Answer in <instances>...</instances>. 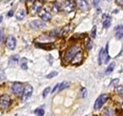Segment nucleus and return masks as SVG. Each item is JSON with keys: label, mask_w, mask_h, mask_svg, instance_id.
<instances>
[{"label": "nucleus", "mask_w": 123, "mask_h": 116, "mask_svg": "<svg viewBox=\"0 0 123 116\" xmlns=\"http://www.w3.org/2000/svg\"><path fill=\"white\" fill-rule=\"evenodd\" d=\"M96 35H97V27L94 26L92 29V32H91V37L92 38H96Z\"/></svg>", "instance_id": "obj_31"}, {"label": "nucleus", "mask_w": 123, "mask_h": 116, "mask_svg": "<svg viewBox=\"0 0 123 116\" xmlns=\"http://www.w3.org/2000/svg\"><path fill=\"white\" fill-rule=\"evenodd\" d=\"M119 82V80L118 79H114L112 82H111V86H114V85H116V84H117Z\"/></svg>", "instance_id": "obj_35"}, {"label": "nucleus", "mask_w": 123, "mask_h": 116, "mask_svg": "<svg viewBox=\"0 0 123 116\" xmlns=\"http://www.w3.org/2000/svg\"><path fill=\"white\" fill-rule=\"evenodd\" d=\"M61 31H62V36H65V35L70 31V26H69V25L65 26L63 29H62Z\"/></svg>", "instance_id": "obj_20"}, {"label": "nucleus", "mask_w": 123, "mask_h": 116, "mask_svg": "<svg viewBox=\"0 0 123 116\" xmlns=\"http://www.w3.org/2000/svg\"><path fill=\"white\" fill-rule=\"evenodd\" d=\"M34 113L37 116H43L45 114V110L42 108H39V109H37L34 110Z\"/></svg>", "instance_id": "obj_21"}, {"label": "nucleus", "mask_w": 123, "mask_h": 116, "mask_svg": "<svg viewBox=\"0 0 123 116\" xmlns=\"http://www.w3.org/2000/svg\"><path fill=\"white\" fill-rule=\"evenodd\" d=\"M115 66H116V63L115 62H112L109 66H108V68L106 69V71H105V73L106 74H109V73H111L113 71H114V69H115Z\"/></svg>", "instance_id": "obj_19"}, {"label": "nucleus", "mask_w": 123, "mask_h": 116, "mask_svg": "<svg viewBox=\"0 0 123 116\" xmlns=\"http://www.w3.org/2000/svg\"><path fill=\"white\" fill-rule=\"evenodd\" d=\"M59 87H60V84H57V85H56L55 87H53V89H52V91H51V92H52V93H54V92H56V91H57V90L59 89Z\"/></svg>", "instance_id": "obj_34"}, {"label": "nucleus", "mask_w": 123, "mask_h": 116, "mask_svg": "<svg viewBox=\"0 0 123 116\" xmlns=\"http://www.w3.org/2000/svg\"><path fill=\"white\" fill-rule=\"evenodd\" d=\"M122 7H123V6H122Z\"/></svg>", "instance_id": "obj_42"}, {"label": "nucleus", "mask_w": 123, "mask_h": 116, "mask_svg": "<svg viewBox=\"0 0 123 116\" xmlns=\"http://www.w3.org/2000/svg\"><path fill=\"white\" fill-rule=\"evenodd\" d=\"M61 8L65 13H71L75 9V2L73 0H65Z\"/></svg>", "instance_id": "obj_5"}, {"label": "nucleus", "mask_w": 123, "mask_h": 116, "mask_svg": "<svg viewBox=\"0 0 123 116\" xmlns=\"http://www.w3.org/2000/svg\"><path fill=\"white\" fill-rule=\"evenodd\" d=\"M108 1H111V0H108Z\"/></svg>", "instance_id": "obj_41"}, {"label": "nucleus", "mask_w": 123, "mask_h": 116, "mask_svg": "<svg viewBox=\"0 0 123 116\" xmlns=\"http://www.w3.org/2000/svg\"><path fill=\"white\" fill-rule=\"evenodd\" d=\"M122 109H123V104H122Z\"/></svg>", "instance_id": "obj_40"}, {"label": "nucleus", "mask_w": 123, "mask_h": 116, "mask_svg": "<svg viewBox=\"0 0 123 116\" xmlns=\"http://www.w3.org/2000/svg\"><path fill=\"white\" fill-rule=\"evenodd\" d=\"M86 95H87V89H86L85 87H82V88L80 89V97H81V98H85Z\"/></svg>", "instance_id": "obj_26"}, {"label": "nucleus", "mask_w": 123, "mask_h": 116, "mask_svg": "<svg viewBox=\"0 0 123 116\" xmlns=\"http://www.w3.org/2000/svg\"><path fill=\"white\" fill-rule=\"evenodd\" d=\"M111 21H112V17L109 14H103L102 15V26L103 28L107 29L111 25Z\"/></svg>", "instance_id": "obj_13"}, {"label": "nucleus", "mask_w": 123, "mask_h": 116, "mask_svg": "<svg viewBox=\"0 0 123 116\" xmlns=\"http://www.w3.org/2000/svg\"><path fill=\"white\" fill-rule=\"evenodd\" d=\"M25 16H26V11L23 10V9L19 10V11L17 12V14H16V18H17V20H19V21L23 20V19L25 18Z\"/></svg>", "instance_id": "obj_15"}, {"label": "nucleus", "mask_w": 123, "mask_h": 116, "mask_svg": "<svg viewBox=\"0 0 123 116\" xmlns=\"http://www.w3.org/2000/svg\"><path fill=\"white\" fill-rule=\"evenodd\" d=\"M92 48H93L92 41H91L89 38H87V39H86V50H87V51H91Z\"/></svg>", "instance_id": "obj_23"}, {"label": "nucleus", "mask_w": 123, "mask_h": 116, "mask_svg": "<svg viewBox=\"0 0 123 116\" xmlns=\"http://www.w3.org/2000/svg\"><path fill=\"white\" fill-rule=\"evenodd\" d=\"M79 51H80V49L79 46H71L65 52L63 55V61L65 62H70L73 58L75 57V55L77 54Z\"/></svg>", "instance_id": "obj_1"}, {"label": "nucleus", "mask_w": 123, "mask_h": 116, "mask_svg": "<svg viewBox=\"0 0 123 116\" xmlns=\"http://www.w3.org/2000/svg\"><path fill=\"white\" fill-rule=\"evenodd\" d=\"M103 115L104 116H114V113H113V111L111 110V109L106 108V109L103 110Z\"/></svg>", "instance_id": "obj_22"}, {"label": "nucleus", "mask_w": 123, "mask_h": 116, "mask_svg": "<svg viewBox=\"0 0 123 116\" xmlns=\"http://www.w3.org/2000/svg\"><path fill=\"white\" fill-rule=\"evenodd\" d=\"M71 61H72L71 63H72L73 65H78V64H80V63L82 61V53H81L80 51H79L77 54L75 55V57L73 58Z\"/></svg>", "instance_id": "obj_14"}, {"label": "nucleus", "mask_w": 123, "mask_h": 116, "mask_svg": "<svg viewBox=\"0 0 123 116\" xmlns=\"http://www.w3.org/2000/svg\"><path fill=\"white\" fill-rule=\"evenodd\" d=\"M12 15H13V11H10L9 14H8V16H9V17H12Z\"/></svg>", "instance_id": "obj_38"}, {"label": "nucleus", "mask_w": 123, "mask_h": 116, "mask_svg": "<svg viewBox=\"0 0 123 116\" xmlns=\"http://www.w3.org/2000/svg\"><path fill=\"white\" fill-rule=\"evenodd\" d=\"M115 91L117 94H123V86H117L115 88Z\"/></svg>", "instance_id": "obj_27"}, {"label": "nucleus", "mask_w": 123, "mask_h": 116, "mask_svg": "<svg viewBox=\"0 0 123 116\" xmlns=\"http://www.w3.org/2000/svg\"><path fill=\"white\" fill-rule=\"evenodd\" d=\"M3 41H4V32L0 29V45L3 43Z\"/></svg>", "instance_id": "obj_32"}, {"label": "nucleus", "mask_w": 123, "mask_h": 116, "mask_svg": "<svg viewBox=\"0 0 123 116\" xmlns=\"http://www.w3.org/2000/svg\"><path fill=\"white\" fill-rule=\"evenodd\" d=\"M108 98H109V95H108V94H101V95H99V96L98 97V99L96 100V102H95L94 109H95L96 110L101 109L102 106L105 104V102L108 100Z\"/></svg>", "instance_id": "obj_3"}, {"label": "nucleus", "mask_w": 123, "mask_h": 116, "mask_svg": "<svg viewBox=\"0 0 123 116\" xmlns=\"http://www.w3.org/2000/svg\"><path fill=\"white\" fill-rule=\"evenodd\" d=\"M20 67L23 70H28V59L26 57H23L20 61Z\"/></svg>", "instance_id": "obj_17"}, {"label": "nucleus", "mask_w": 123, "mask_h": 116, "mask_svg": "<svg viewBox=\"0 0 123 116\" xmlns=\"http://www.w3.org/2000/svg\"><path fill=\"white\" fill-rule=\"evenodd\" d=\"M2 20H3V16H0V23L2 22Z\"/></svg>", "instance_id": "obj_39"}, {"label": "nucleus", "mask_w": 123, "mask_h": 116, "mask_svg": "<svg viewBox=\"0 0 123 116\" xmlns=\"http://www.w3.org/2000/svg\"><path fill=\"white\" fill-rule=\"evenodd\" d=\"M76 5L79 8V10L82 12H86L89 10V4L86 0H76Z\"/></svg>", "instance_id": "obj_9"}, {"label": "nucleus", "mask_w": 123, "mask_h": 116, "mask_svg": "<svg viewBox=\"0 0 123 116\" xmlns=\"http://www.w3.org/2000/svg\"><path fill=\"white\" fill-rule=\"evenodd\" d=\"M49 35L52 37H58V36H62V31L60 29H53L49 32Z\"/></svg>", "instance_id": "obj_18"}, {"label": "nucleus", "mask_w": 123, "mask_h": 116, "mask_svg": "<svg viewBox=\"0 0 123 116\" xmlns=\"http://www.w3.org/2000/svg\"><path fill=\"white\" fill-rule=\"evenodd\" d=\"M6 47L9 49V50H12L13 51L16 47V40L13 36H9L6 40Z\"/></svg>", "instance_id": "obj_11"}, {"label": "nucleus", "mask_w": 123, "mask_h": 116, "mask_svg": "<svg viewBox=\"0 0 123 116\" xmlns=\"http://www.w3.org/2000/svg\"><path fill=\"white\" fill-rule=\"evenodd\" d=\"M42 5H43V3H42V2H40L39 0H36V1H34L33 5L31 6V14L34 15V14H38V13L40 12L41 8H42Z\"/></svg>", "instance_id": "obj_10"}, {"label": "nucleus", "mask_w": 123, "mask_h": 116, "mask_svg": "<svg viewBox=\"0 0 123 116\" xmlns=\"http://www.w3.org/2000/svg\"><path fill=\"white\" fill-rule=\"evenodd\" d=\"M57 74H58L57 72H50L49 74H47V75H46V78H47V79H51V78L55 77Z\"/></svg>", "instance_id": "obj_29"}, {"label": "nucleus", "mask_w": 123, "mask_h": 116, "mask_svg": "<svg viewBox=\"0 0 123 116\" xmlns=\"http://www.w3.org/2000/svg\"><path fill=\"white\" fill-rule=\"evenodd\" d=\"M39 14V16L41 17V19L43 20V21H49L50 19H51V15H50V14L46 11V10H45V9H41L40 10V12L38 13Z\"/></svg>", "instance_id": "obj_12"}, {"label": "nucleus", "mask_w": 123, "mask_h": 116, "mask_svg": "<svg viewBox=\"0 0 123 116\" xmlns=\"http://www.w3.org/2000/svg\"><path fill=\"white\" fill-rule=\"evenodd\" d=\"M18 61H19V56L18 55H12V57H10L9 59V65L11 66H14L16 65L17 63H18Z\"/></svg>", "instance_id": "obj_16"}, {"label": "nucleus", "mask_w": 123, "mask_h": 116, "mask_svg": "<svg viewBox=\"0 0 123 116\" xmlns=\"http://www.w3.org/2000/svg\"><path fill=\"white\" fill-rule=\"evenodd\" d=\"M61 10V5H59L58 3H54L53 4V11L55 12V13H57V12H59Z\"/></svg>", "instance_id": "obj_28"}, {"label": "nucleus", "mask_w": 123, "mask_h": 116, "mask_svg": "<svg viewBox=\"0 0 123 116\" xmlns=\"http://www.w3.org/2000/svg\"><path fill=\"white\" fill-rule=\"evenodd\" d=\"M49 91H50V87H46V88L44 89V91H43V97H44V98H46V96H47V94L49 93Z\"/></svg>", "instance_id": "obj_30"}, {"label": "nucleus", "mask_w": 123, "mask_h": 116, "mask_svg": "<svg viewBox=\"0 0 123 116\" xmlns=\"http://www.w3.org/2000/svg\"><path fill=\"white\" fill-rule=\"evenodd\" d=\"M115 30L116 31H119V30H123V25H118L115 28Z\"/></svg>", "instance_id": "obj_33"}, {"label": "nucleus", "mask_w": 123, "mask_h": 116, "mask_svg": "<svg viewBox=\"0 0 123 116\" xmlns=\"http://www.w3.org/2000/svg\"><path fill=\"white\" fill-rule=\"evenodd\" d=\"M69 86V84H68V82H62V84H60V87H59V89H58V91H62V89H64V88H66V87Z\"/></svg>", "instance_id": "obj_24"}, {"label": "nucleus", "mask_w": 123, "mask_h": 116, "mask_svg": "<svg viewBox=\"0 0 123 116\" xmlns=\"http://www.w3.org/2000/svg\"><path fill=\"white\" fill-rule=\"evenodd\" d=\"M11 104V97L8 94L0 96V109H7Z\"/></svg>", "instance_id": "obj_4"}, {"label": "nucleus", "mask_w": 123, "mask_h": 116, "mask_svg": "<svg viewBox=\"0 0 123 116\" xmlns=\"http://www.w3.org/2000/svg\"><path fill=\"white\" fill-rule=\"evenodd\" d=\"M32 91H33V87L31 85L28 84L26 87H24V90H23V93H22V101L25 102L27 101L32 94Z\"/></svg>", "instance_id": "obj_6"}, {"label": "nucleus", "mask_w": 123, "mask_h": 116, "mask_svg": "<svg viewBox=\"0 0 123 116\" xmlns=\"http://www.w3.org/2000/svg\"><path fill=\"white\" fill-rule=\"evenodd\" d=\"M116 3H117V5H118V6H123V0H116Z\"/></svg>", "instance_id": "obj_36"}, {"label": "nucleus", "mask_w": 123, "mask_h": 116, "mask_svg": "<svg viewBox=\"0 0 123 116\" xmlns=\"http://www.w3.org/2000/svg\"><path fill=\"white\" fill-rule=\"evenodd\" d=\"M110 60V55L108 53V44L106 45L105 49H101L98 54V64L102 65V64H107Z\"/></svg>", "instance_id": "obj_2"}, {"label": "nucleus", "mask_w": 123, "mask_h": 116, "mask_svg": "<svg viewBox=\"0 0 123 116\" xmlns=\"http://www.w3.org/2000/svg\"><path fill=\"white\" fill-rule=\"evenodd\" d=\"M115 36H116V38H117V40H121V39H123V30L117 31Z\"/></svg>", "instance_id": "obj_25"}, {"label": "nucleus", "mask_w": 123, "mask_h": 116, "mask_svg": "<svg viewBox=\"0 0 123 116\" xmlns=\"http://www.w3.org/2000/svg\"><path fill=\"white\" fill-rule=\"evenodd\" d=\"M93 4H94V6L97 8V7L98 6V4H99V0H93Z\"/></svg>", "instance_id": "obj_37"}, {"label": "nucleus", "mask_w": 123, "mask_h": 116, "mask_svg": "<svg viewBox=\"0 0 123 116\" xmlns=\"http://www.w3.org/2000/svg\"><path fill=\"white\" fill-rule=\"evenodd\" d=\"M31 29L37 30V29H42L46 27V24L43 20H33L30 23Z\"/></svg>", "instance_id": "obj_7"}, {"label": "nucleus", "mask_w": 123, "mask_h": 116, "mask_svg": "<svg viewBox=\"0 0 123 116\" xmlns=\"http://www.w3.org/2000/svg\"><path fill=\"white\" fill-rule=\"evenodd\" d=\"M12 90L13 92L14 95H21L23 93V90H24V85L22 83H18V82H15L12 87Z\"/></svg>", "instance_id": "obj_8"}]
</instances>
